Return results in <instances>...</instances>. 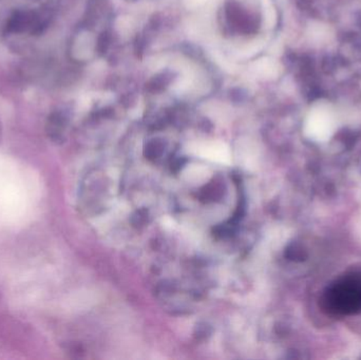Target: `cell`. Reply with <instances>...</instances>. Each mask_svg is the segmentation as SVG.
I'll use <instances>...</instances> for the list:
<instances>
[{"instance_id":"1","label":"cell","mask_w":361,"mask_h":360,"mask_svg":"<svg viewBox=\"0 0 361 360\" xmlns=\"http://www.w3.org/2000/svg\"><path fill=\"white\" fill-rule=\"evenodd\" d=\"M320 309L333 318L361 314V270L348 271L331 281L320 295Z\"/></svg>"},{"instance_id":"2","label":"cell","mask_w":361,"mask_h":360,"mask_svg":"<svg viewBox=\"0 0 361 360\" xmlns=\"http://www.w3.org/2000/svg\"><path fill=\"white\" fill-rule=\"evenodd\" d=\"M25 190L18 182L17 171L8 165H0V216L11 219L23 215Z\"/></svg>"},{"instance_id":"3","label":"cell","mask_w":361,"mask_h":360,"mask_svg":"<svg viewBox=\"0 0 361 360\" xmlns=\"http://www.w3.org/2000/svg\"><path fill=\"white\" fill-rule=\"evenodd\" d=\"M197 156L214 162L229 163L228 148L222 143L199 144L195 148Z\"/></svg>"},{"instance_id":"4","label":"cell","mask_w":361,"mask_h":360,"mask_svg":"<svg viewBox=\"0 0 361 360\" xmlns=\"http://www.w3.org/2000/svg\"><path fill=\"white\" fill-rule=\"evenodd\" d=\"M187 2H189V4H202V2L205 1V0H186Z\"/></svg>"}]
</instances>
